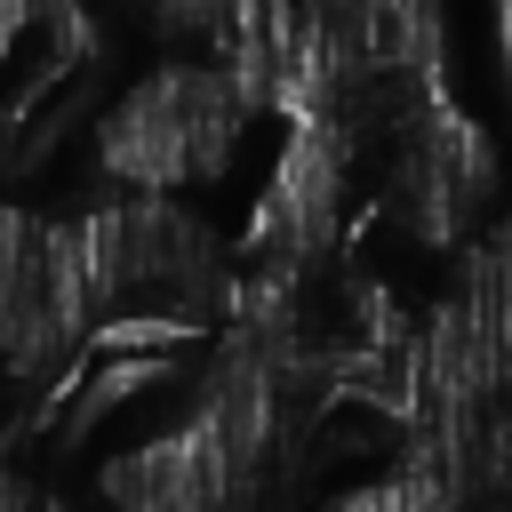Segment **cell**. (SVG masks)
<instances>
[{"mask_svg": "<svg viewBox=\"0 0 512 512\" xmlns=\"http://www.w3.org/2000/svg\"><path fill=\"white\" fill-rule=\"evenodd\" d=\"M368 208L416 240V248H464L488 232V208H496V136L440 88L432 104H416L384 152H376V184H368Z\"/></svg>", "mask_w": 512, "mask_h": 512, "instance_id": "obj_2", "label": "cell"}, {"mask_svg": "<svg viewBox=\"0 0 512 512\" xmlns=\"http://www.w3.org/2000/svg\"><path fill=\"white\" fill-rule=\"evenodd\" d=\"M256 120L264 104L224 56H176L96 120V176L112 192H200L240 160Z\"/></svg>", "mask_w": 512, "mask_h": 512, "instance_id": "obj_1", "label": "cell"}]
</instances>
